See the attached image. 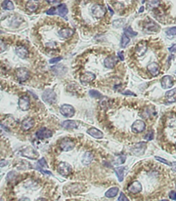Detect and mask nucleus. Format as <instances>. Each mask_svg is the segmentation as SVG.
Here are the masks:
<instances>
[{
    "label": "nucleus",
    "instance_id": "bb28decb",
    "mask_svg": "<svg viewBox=\"0 0 176 201\" xmlns=\"http://www.w3.org/2000/svg\"><path fill=\"white\" fill-rule=\"evenodd\" d=\"M118 191H119L118 187H112V188H110L109 190L107 191L105 195V196L107 197V198H114V197L116 196V195L118 194Z\"/></svg>",
    "mask_w": 176,
    "mask_h": 201
},
{
    "label": "nucleus",
    "instance_id": "0eeeda50",
    "mask_svg": "<svg viewBox=\"0 0 176 201\" xmlns=\"http://www.w3.org/2000/svg\"><path fill=\"white\" fill-rule=\"evenodd\" d=\"M75 147V143L74 142L68 138H64L61 140L60 143V147L63 151L69 152L74 149Z\"/></svg>",
    "mask_w": 176,
    "mask_h": 201
},
{
    "label": "nucleus",
    "instance_id": "72a5a7b5",
    "mask_svg": "<svg viewBox=\"0 0 176 201\" xmlns=\"http://www.w3.org/2000/svg\"><path fill=\"white\" fill-rule=\"evenodd\" d=\"M89 95L91 97L94 99H99L102 97V95H101L100 93H99L98 91L95 90H91L89 92Z\"/></svg>",
    "mask_w": 176,
    "mask_h": 201
},
{
    "label": "nucleus",
    "instance_id": "c756f323",
    "mask_svg": "<svg viewBox=\"0 0 176 201\" xmlns=\"http://www.w3.org/2000/svg\"><path fill=\"white\" fill-rule=\"evenodd\" d=\"M1 6L4 10H12L15 8L14 4L10 0H4L1 3Z\"/></svg>",
    "mask_w": 176,
    "mask_h": 201
},
{
    "label": "nucleus",
    "instance_id": "423d86ee",
    "mask_svg": "<svg viewBox=\"0 0 176 201\" xmlns=\"http://www.w3.org/2000/svg\"><path fill=\"white\" fill-rule=\"evenodd\" d=\"M60 113L67 118L72 117L75 114L74 107L68 104H64L60 108Z\"/></svg>",
    "mask_w": 176,
    "mask_h": 201
},
{
    "label": "nucleus",
    "instance_id": "c03bdc74",
    "mask_svg": "<svg viewBox=\"0 0 176 201\" xmlns=\"http://www.w3.org/2000/svg\"><path fill=\"white\" fill-rule=\"evenodd\" d=\"M168 197H169V198L171 200H176V192L173 191H171V192L168 193Z\"/></svg>",
    "mask_w": 176,
    "mask_h": 201
},
{
    "label": "nucleus",
    "instance_id": "4c0bfd02",
    "mask_svg": "<svg viewBox=\"0 0 176 201\" xmlns=\"http://www.w3.org/2000/svg\"><path fill=\"white\" fill-rule=\"evenodd\" d=\"M153 137H154V133H153V131L152 130H151L145 135V139L148 140V141H149V140H151L153 139Z\"/></svg>",
    "mask_w": 176,
    "mask_h": 201
},
{
    "label": "nucleus",
    "instance_id": "9d476101",
    "mask_svg": "<svg viewBox=\"0 0 176 201\" xmlns=\"http://www.w3.org/2000/svg\"><path fill=\"white\" fill-rule=\"evenodd\" d=\"M19 108L23 111H27L30 109V99L28 96H22L19 99L18 101Z\"/></svg>",
    "mask_w": 176,
    "mask_h": 201
},
{
    "label": "nucleus",
    "instance_id": "2f4dec72",
    "mask_svg": "<svg viewBox=\"0 0 176 201\" xmlns=\"http://www.w3.org/2000/svg\"><path fill=\"white\" fill-rule=\"evenodd\" d=\"M159 3H160V0H148V8L150 9L156 8Z\"/></svg>",
    "mask_w": 176,
    "mask_h": 201
},
{
    "label": "nucleus",
    "instance_id": "2eb2a0df",
    "mask_svg": "<svg viewBox=\"0 0 176 201\" xmlns=\"http://www.w3.org/2000/svg\"><path fill=\"white\" fill-rule=\"evenodd\" d=\"M147 70L152 76L155 77L160 73V66L155 62H152L147 65Z\"/></svg>",
    "mask_w": 176,
    "mask_h": 201
},
{
    "label": "nucleus",
    "instance_id": "f3484780",
    "mask_svg": "<svg viewBox=\"0 0 176 201\" xmlns=\"http://www.w3.org/2000/svg\"><path fill=\"white\" fill-rule=\"evenodd\" d=\"M35 125V121L32 118L25 119L21 123V129L24 131H28L33 128Z\"/></svg>",
    "mask_w": 176,
    "mask_h": 201
},
{
    "label": "nucleus",
    "instance_id": "393cba45",
    "mask_svg": "<svg viewBox=\"0 0 176 201\" xmlns=\"http://www.w3.org/2000/svg\"><path fill=\"white\" fill-rule=\"evenodd\" d=\"M124 171L125 167L123 166L118 167V168L114 169V172H115L119 182H123V179H124Z\"/></svg>",
    "mask_w": 176,
    "mask_h": 201
},
{
    "label": "nucleus",
    "instance_id": "37998d69",
    "mask_svg": "<svg viewBox=\"0 0 176 201\" xmlns=\"http://www.w3.org/2000/svg\"><path fill=\"white\" fill-rule=\"evenodd\" d=\"M62 59V57H56V58H53V59H50L49 61V63H57V62H59V61H61V60Z\"/></svg>",
    "mask_w": 176,
    "mask_h": 201
},
{
    "label": "nucleus",
    "instance_id": "1a4fd4ad",
    "mask_svg": "<svg viewBox=\"0 0 176 201\" xmlns=\"http://www.w3.org/2000/svg\"><path fill=\"white\" fill-rule=\"evenodd\" d=\"M146 128V124L144 121L141 120H137L132 124V130L133 132L138 134V133L143 132L145 131Z\"/></svg>",
    "mask_w": 176,
    "mask_h": 201
},
{
    "label": "nucleus",
    "instance_id": "4468645a",
    "mask_svg": "<svg viewBox=\"0 0 176 201\" xmlns=\"http://www.w3.org/2000/svg\"><path fill=\"white\" fill-rule=\"evenodd\" d=\"M96 78V75L91 72H85L80 76V80L82 83H87L93 81Z\"/></svg>",
    "mask_w": 176,
    "mask_h": 201
},
{
    "label": "nucleus",
    "instance_id": "a878e982",
    "mask_svg": "<svg viewBox=\"0 0 176 201\" xmlns=\"http://www.w3.org/2000/svg\"><path fill=\"white\" fill-rule=\"evenodd\" d=\"M61 126L65 129H75L77 128V124L74 121L67 120L61 123Z\"/></svg>",
    "mask_w": 176,
    "mask_h": 201
},
{
    "label": "nucleus",
    "instance_id": "79ce46f5",
    "mask_svg": "<svg viewBox=\"0 0 176 201\" xmlns=\"http://www.w3.org/2000/svg\"><path fill=\"white\" fill-rule=\"evenodd\" d=\"M55 11L56 8L55 7H52L51 8H50L49 10L46 12V14L48 15H54L55 14Z\"/></svg>",
    "mask_w": 176,
    "mask_h": 201
},
{
    "label": "nucleus",
    "instance_id": "e433bc0d",
    "mask_svg": "<svg viewBox=\"0 0 176 201\" xmlns=\"http://www.w3.org/2000/svg\"><path fill=\"white\" fill-rule=\"evenodd\" d=\"M125 32L127 35H129V36H130V37H134L138 35V33H136V32H134V31H133L132 29L130 27V26H129L128 28H127V29L125 30Z\"/></svg>",
    "mask_w": 176,
    "mask_h": 201
},
{
    "label": "nucleus",
    "instance_id": "7ed1b4c3",
    "mask_svg": "<svg viewBox=\"0 0 176 201\" xmlns=\"http://www.w3.org/2000/svg\"><path fill=\"white\" fill-rule=\"evenodd\" d=\"M91 12L92 15L96 19H101L105 16L106 13V9L103 6L95 4L91 8Z\"/></svg>",
    "mask_w": 176,
    "mask_h": 201
},
{
    "label": "nucleus",
    "instance_id": "9b49d317",
    "mask_svg": "<svg viewBox=\"0 0 176 201\" xmlns=\"http://www.w3.org/2000/svg\"><path fill=\"white\" fill-rule=\"evenodd\" d=\"M36 136L39 139H44V138H49L52 136V132L49 129L43 127L40 128L36 133Z\"/></svg>",
    "mask_w": 176,
    "mask_h": 201
},
{
    "label": "nucleus",
    "instance_id": "5701e85b",
    "mask_svg": "<svg viewBox=\"0 0 176 201\" xmlns=\"http://www.w3.org/2000/svg\"><path fill=\"white\" fill-rule=\"evenodd\" d=\"M87 134H89L90 136H91L94 138H97V139H100V138H102L103 137V134L100 130L99 129L95 128V127H91L87 131Z\"/></svg>",
    "mask_w": 176,
    "mask_h": 201
},
{
    "label": "nucleus",
    "instance_id": "3c124183",
    "mask_svg": "<svg viewBox=\"0 0 176 201\" xmlns=\"http://www.w3.org/2000/svg\"><path fill=\"white\" fill-rule=\"evenodd\" d=\"M144 11V7L143 6H142L141 8H140V10H139V13H143Z\"/></svg>",
    "mask_w": 176,
    "mask_h": 201
},
{
    "label": "nucleus",
    "instance_id": "f257e3e1",
    "mask_svg": "<svg viewBox=\"0 0 176 201\" xmlns=\"http://www.w3.org/2000/svg\"><path fill=\"white\" fill-rule=\"evenodd\" d=\"M43 101L48 104H53L57 101V95L52 89H46L42 96Z\"/></svg>",
    "mask_w": 176,
    "mask_h": 201
},
{
    "label": "nucleus",
    "instance_id": "cd10ccee",
    "mask_svg": "<svg viewBox=\"0 0 176 201\" xmlns=\"http://www.w3.org/2000/svg\"><path fill=\"white\" fill-rule=\"evenodd\" d=\"M57 10L59 15L61 17H65V15L67 14V13H68V10H67L66 5L64 4V3L58 6Z\"/></svg>",
    "mask_w": 176,
    "mask_h": 201
},
{
    "label": "nucleus",
    "instance_id": "49530a36",
    "mask_svg": "<svg viewBox=\"0 0 176 201\" xmlns=\"http://www.w3.org/2000/svg\"><path fill=\"white\" fill-rule=\"evenodd\" d=\"M168 50H169L171 53H175L176 52V44H174L173 46L168 48Z\"/></svg>",
    "mask_w": 176,
    "mask_h": 201
},
{
    "label": "nucleus",
    "instance_id": "f03ea898",
    "mask_svg": "<svg viewBox=\"0 0 176 201\" xmlns=\"http://www.w3.org/2000/svg\"><path fill=\"white\" fill-rule=\"evenodd\" d=\"M57 171L61 176H67L72 174V168L69 163L66 162H61L58 165Z\"/></svg>",
    "mask_w": 176,
    "mask_h": 201
},
{
    "label": "nucleus",
    "instance_id": "4be33fe9",
    "mask_svg": "<svg viewBox=\"0 0 176 201\" xmlns=\"http://www.w3.org/2000/svg\"><path fill=\"white\" fill-rule=\"evenodd\" d=\"M145 30L149 33H156L160 30V26L153 21H151L149 23H147L145 25Z\"/></svg>",
    "mask_w": 176,
    "mask_h": 201
},
{
    "label": "nucleus",
    "instance_id": "c9c22d12",
    "mask_svg": "<svg viewBox=\"0 0 176 201\" xmlns=\"http://www.w3.org/2000/svg\"><path fill=\"white\" fill-rule=\"evenodd\" d=\"M125 23V19H119L114 21V22H113V26L116 28H120L124 25Z\"/></svg>",
    "mask_w": 176,
    "mask_h": 201
},
{
    "label": "nucleus",
    "instance_id": "6ab92c4d",
    "mask_svg": "<svg viewBox=\"0 0 176 201\" xmlns=\"http://www.w3.org/2000/svg\"><path fill=\"white\" fill-rule=\"evenodd\" d=\"M117 61L118 59L115 56H109L105 59L104 65L107 68H113L117 63Z\"/></svg>",
    "mask_w": 176,
    "mask_h": 201
},
{
    "label": "nucleus",
    "instance_id": "8fccbe9b",
    "mask_svg": "<svg viewBox=\"0 0 176 201\" xmlns=\"http://www.w3.org/2000/svg\"><path fill=\"white\" fill-rule=\"evenodd\" d=\"M58 1H59V0H46V1H47V2L49 3H56V2H57Z\"/></svg>",
    "mask_w": 176,
    "mask_h": 201
},
{
    "label": "nucleus",
    "instance_id": "aec40b11",
    "mask_svg": "<svg viewBox=\"0 0 176 201\" xmlns=\"http://www.w3.org/2000/svg\"><path fill=\"white\" fill-rule=\"evenodd\" d=\"M39 0H28L26 3V9L30 12L36 11L39 8Z\"/></svg>",
    "mask_w": 176,
    "mask_h": 201
},
{
    "label": "nucleus",
    "instance_id": "a211bd4d",
    "mask_svg": "<svg viewBox=\"0 0 176 201\" xmlns=\"http://www.w3.org/2000/svg\"><path fill=\"white\" fill-rule=\"evenodd\" d=\"M147 44L145 42V41H142V42L139 43L136 46V50H135V52H136V54H137L138 56L139 57H141V56L144 55L145 54V52H147Z\"/></svg>",
    "mask_w": 176,
    "mask_h": 201
},
{
    "label": "nucleus",
    "instance_id": "864d4df0",
    "mask_svg": "<svg viewBox=\"0 0 176 201\" xmlns=\"http://www.w3.org/2000/svg\"><path fill=\"white\" fill-rule=\"evenodd\" d=\"M175 74H176V70H175Z\"/></svg>",
    "mask_w": 176,
    "mask_h": 201
},
{
    "label": "nucleus",
    "instance_id": "a18cd8bd",
    "mask_svg": "<svg viewBox=\"0 0 176 201\" xmlns=\"http://www.w3.org/2000/svg\"><path fill=\"white\" fill-rule=\"evenodd\" d=\"M118 56L119 59L121 61H123L125 60V57H124V55H123V53L122 52H118Z\"/></svg>",
    "mask_w": 176,
    "mask_h": 201
},
{
    "label": "nucleus",
    "instance_id": "f8f14e48",
    "mask_svg": "<svg viewBox=\"0 0 176 201\" xmlns=\"http://www.w3.org/2000/svg\"><path fill=\"white\" fill-rule=\"evenodd\" d=\"M174 81L173 78L171 76H164L162 77L161 80V86L163 89H168V88H171L173 86Z\"/></svg>",
    "mask_w": 176,
    "mask_h": 201
},
{
    "label": "nucleus",
    "instance_id": "6e6552de",
    "mask_svg": "<svg viewBox=\"0 0 176 201\" xmlns=\"http://www.w3.org/2000/svg\"><path fill=\"white\" fill-rule=\"evenodd\" d=\"M146 148H147V144L145 142H140L134 145L132 148V152L136 156H140L145 153Z\"/></svg>",
    "mask_w": 176,
    "mask_h": 201
},
{
    "label": "nucleus",
    "instance_id": "603ef678",
    "mask_svg": "<svg viewBox=\"0 0 176 201\" xmlns=\"http://www.w3.org/2000/svg\"><path fill=\"white\" fill-rule=\"evenodd\" d=\"M175 147H176V143H175Z\"/></svg>",
    "mask_w": 176,
    "mask_h": 201
},
{
    "label": "nucleus",
    "instance_id": "de8ad7c7",
    "mask_svg": "<svg viewBox=\"0 0 176 201\" xmlns=\"http://www.w3.org/2000/svg\"><path fill=\"white\" fill-rule=\"evenodd\" d=\"M122 94H123V95H131V96L134 95V96H136V95H135L134 93H132V92L130 91V90H127V91L123 92V93H122Z\"/></svg>",
    "mask_w": 176,
    "mask_h": 201
},
{
    "label": "nucleus",
    "instance_id": "a19ab883",
    "mask_svg": "<svg viewBox=\"0 0 176 201\" xmlns=\"http://www.w3.org/2000/svg\"><path fill=\"white\" fill-rule=\"evenodd\" d=\"M118 200H119V201H129V199L127 198V196H125L124 193L121 192V194H120L119 198H118Z\"/></svg>",
    "mask_w": 176,
    "mask_h": 201
},
{
    "label": "nucleus",
    "instance_id": "c85d7f7f",
    "mask_svg": "<svg viewBox=\"0 0 176 201\" xmlns=\"http://www.w3.org/2000/svg\"><path fill=\"white\" fill-rule=\"evenodd\" d=\"M92 161H93L92 154H91V153H89V152H86L83 157L82 163H83V165H87L90 164Z\"/></svg>",
    "mask_w": 176,
    "mask_h": 201
},
{
    "label": "nucleus",
    "instance_id": "ea45409f",
    "mask_svg": "<svg viewBox=\"0 0 176 201\" xmlns=\"http://www.w3.org/2000/svg\"><path fill=\"white\" fill-rule=\"evenodd\" d=\"M155 159H156L157 161H160V162H161V163H164V164H166V165H169V166H171L172 163H170V162H168V161L165 160V159H162V158H161V157H158V156H155Z\"/></svg>",
    "mask_w": 176,
    "mask_h": 201
},
{
    "label": "nucleus",
    "instance_id": "dca6fc26",
    "mask_svg": "<svg viewBox=\"0 0 176 201\" xmlns=\"http://www.w3.org/2000/svg\"><path fill=\"white\" fill-rule=\"evenodd\" d=\"M16 54L21 59H26L28 57V50L24 46H19L16 48Z\"/></svg>",
    "mask_w": 176,
    "mask_h": 201
},
{
    "label": "nucleus",
    "instance_id": "412c9836",
    "mask_svg": "<svg viewBox=\"0 0 176 201\" xmlns=\"http://www.w3.org/2000/svg\"><path fill=\"white\" fill-rule=\"evenodd\" d=\"M58 34L61 38H70V37H72V35L74 34V31L72 29H69V28H63L59 30V31L58 32Z\"/></svg>",
    "mask_w": 176,
    "mask_h": 201
},
{
    "label": "nucleus",
    "instance_id": "20e7f679",
    "mask_svg": "<svg viewBox=\"0 0 176 201\" xmlns=\"http://www.w3.org/2000/svg\"><path fill=\"white\" fill-rule=\"evenodd\" d=\"M16 77L19 81L24 82L30 77V72L26 67H19L16 70Z\"/></svg>",
    "mask_w": 176,
    "mask_h": 201
},
{
    "label": "nucleus",
    "instance_id": "b1692460",
    "mask_svg": "<svg viewBox=\"0 0 176 201\" xmlns=\"http://www.w3.org/2000/svg\"><path fill=\"white\" fill-rule=\"evenodd\" d=\"M166 101L168 103H174L176 101V88L166 92L165 94Z\"/></svg>",
    "mask_w": 176,
    "mask_h": 201
},
{
    "label": "nucleus",
    "instance_id": "39448f33",
    "mask_svg": "<svg viewBox=\"0 0 176 201\" xmlns=\"http://www.w3.org/2000/svg\"><path fill=\"white\" fill-rule=\"evenodd\" d=\"M21 156L28 159L36 160L39 158V153L32 147H28L21 151Z\"/></svg>",
    "mask_w": 176,
    "mask_h": 201
},
{
    "label": "nucleus",
    "instance_id": "7c9ffc66",
    "mask_svg": "<svg viewBox=\"0 0 176 201\" xmlns=\"http://www.w3.org/2000/svg\"><path fill=\"white\" fill-rule=\"evenodd\" d=\"M126 159L127 157L125 155H120L118 156L117 159H116L115 161H114V164L117 165L123 164V163L125 162V161H126Z\"/></svg>",
    "mask_w": 176,
    "mask_h": 201
},
{
    "label": "nucleus",
    "instance_id": "f704fd0d",
    "mask_svg": "<svg viewBox=\"0 0 176 201\" xmlns=\"http://www.w3.org/2000/svg\"><path fill=\"white\" fill-rule=\"evenodd\" d=\"M37 167L41 168H48V163H47L46 159H45L44 158H42V159H41L40 160L38 161V162H37Z\"/></svg>",
    "mask_w": 176,
    "mask_h": 201
},
{
    "label": "nucleus",
    "instance_id": "09e8293b",
    "mask_svg": "<svg viewBox=\"0 0 176 201\" xmlns=\"http://www.w3.org/2000/svg\"><path fill=\"white\" fill-rule=\"evenodd\" d=\"M171 167H172V170H173V171H175V172H176V162L172 163Z\"/></svg>",
    "mask_w": 176,
    "mask_h": 201
},
{
    "label": "nucleus",
    "instance_id": "ddd939ff",
    "mask_svg": "<svg viewBox=\"0 0 176 201\" xmlns=\"http://www.w3.org/2000/svg\"><path fill=\"white\" fill-rule=\"evenodd\" d=\"M142 189H143V187H142L141 183L138 181L133 182L127 187V190L130 191V193H134V194L140 193L142 191Z\"/></svg>",
    "mask_w": 176,
    "mask_h": 201
},
{
    "label": "nucleus",
    "instance_id": "473e14b6",
    "mask_svg": "<svg viewBox=\"0 0 176 201\" xmlns=\"http://www.w3.org/2000/svg\"><path fill=\"white\" fill-rule=\"evenodd\" d=\"M130 39L127 37L126 35H123L121 38V46L122 48H125L127 46V44L130 43Z\"/></svg>",
    "mask_w": 176,
    "mask_h": 201
},
{
    "label": "nucleus",
    "instance_id": "58836bf2",
    "mask_svg": "<svg viewBox=\"0 0 176 201\" xmlns=\"http://www.w3.org/2000/svg\"><path fill=\"white\" fill-rule=\"evenodd\" d=\"M166 33L167 35H176V27L170 28L166 31Z\"/></svg>",
    "mask_w": 176,
    "mask_h": 201
}]
</instances>
